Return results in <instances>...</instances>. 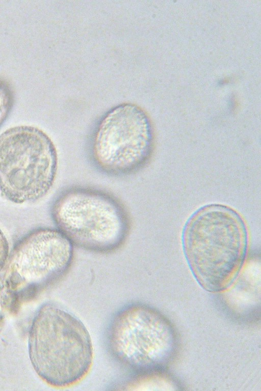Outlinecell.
Segmentation results:
<instances>
[{
	"label": "cell",
	"instance_id": "obj_1",
	"mask_svg": "<svg viewBox=\"0 0 261 391\" xmlns=\"http://www.w3.org/2000/svg\"><path fill=\"white\" fill-rule=\"evenodd\" d=\"M245 223L233 209L221 205L203 207L187 221L183 251L198 284L210 292L227 289L238 275L246 255Z\"/></svg>",
	"mask_w": 261,
	"mask_h": 391
},
{
	"label": "cell",
	"instance_id": "obj_2",
	"mask_svg": "<svg viewBox=\"0 0 261 391\" xmlns=\"http://www.w3.org/2000/svg\"><path fill=\"white\" fill-rule=\"evenodd\" d=\"M29 350L38 375L57 387L81 381L93 362L92 341L85 325L53 304L42 306L36 314L29 332Z\"/></svg>",
	"mask_w": 261,
	"mask_h": 391
},
{
	"label": "cell",
	"instance_id": "obj_3",
	"mask_svg": "<svg viewBox=\"0 0 261 391\" xmlns=\"http://www.w3.org/2000/svg\"><path fill=\"white\" fill-rule=\"evenodd\" d=\"M58 157L49 136L31 126H18L0 135V190L11 202L38 200L52 187Z\"/></svg>",
	"mask_w": 261,
	"mask_h": 391
},
{
	"label": "cell",
	"instance_id": "obj_4",
	"mask_svg": "<svg viewBox=\"0 0 261 391\" xmlns=\"http://www.w3.org/2000/svg\"><path fill=\"white\" fill-rule=\"evenodd\" d=\"M54 220L73 244L96 252L117 248L127 233V221L120 205L98 191L75 189L63 193L52 209Z\"/></svg>",
	"mask_w": 261,
	"mask_h": 391
},
{
	"label": "cell",
	"instance_id": "obj_5",
	"mask_svg": "<svg viewBox=\"0 0 261 391\" xmlns=\"http://www.w3.org/2000/svg\"><path fill=\"white\" fill-rule=\"evenodd\" d=\"M150 121L140 107L123 103L113 108L98 124L92 141V154L98 166L115 175L140 169L152 150Z\"/></svg>",
	"mask_w": 261,
	"mask_h": 391
},
{
	"label": "cell",
	"instance_id": "obj_6",
	"mask_svg": "<svg viewBox=\"0 0 261 391\" xmlns=\"http://www.w3.org/2000/svg\"><path fill=\"white\" fill-rule=\"evenodd\" d=\"M73 244L58 229L40 228L16 244L5 265L13 289L30 290L61 276L70 266Z\"/></svg>",
	"mask_w": 261,
	"mask_h": 391
},
{
	"label": "cell",
	"instance_id": "obj_7",
	"mask_svg": "<svg viewBox=\"0 0 261 391\" xmlns=\"http://www.w3.org/2000/svg\"><path fill=\"white\" fill-rule=\"evenodd\" d=\"M151 309L132 304L119 311L109 332V343L114 356L134 372L144 373L156 365L160 322Z\"/></svg>",
	"mask_w": 261,
	"mask_h": 391
},
{
	"label": "cell",
	"instance_id": "obj_8",
	"mask_svg": "<svg viewBox=\"0 0 261 391\" xmlns=\"http://www.w3.org/2000/svg\"><path fill=\"white\" fill-rule=\"evenodd\" d=\"M12 102L10 92L5 86L0 83V127L9 114Z\"/></svg>",
	"mask_w": 261,
	"mask_h": 391
},
{
	"label": "cell",
	"instance_id": "obj_9",
	"mask_svg": "<svg viewBox=\"0 0 261 391\" xmlns=\"http://www.w3.org/2000/svg\"><path fill=\"white\" fill-rule=\"evenodd\" d=\"M8 256V242L4 234L0 229V270L4 267Z\"/></svg>",
	"mask_w": 261,
	"mask_h": 391
}]
</instances>
